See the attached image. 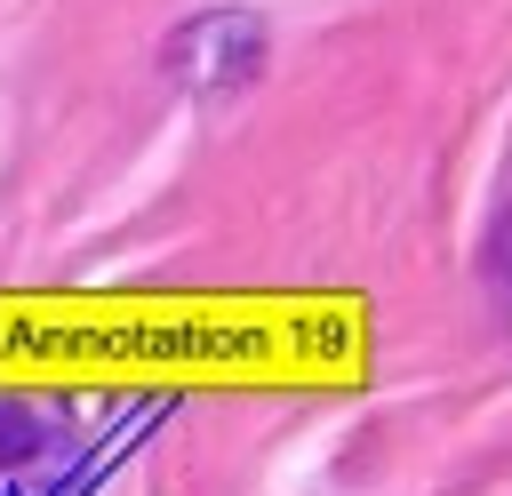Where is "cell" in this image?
Returning a JSON list of instances; mask_svg holds the SVG:
<instances>
[{"label":"cell","mask_w":512,"mask_h":496,"mask_svg":"<svg viewBox=\"0 0 512 496\" xmlns=\"http://www.w3.org/2000/svg\"><path fill=\"white\" fill-rule=\"evenodd\" d=\"M496 280L512 288V200H504V224H496Z\"/></svg>","instance_id":"obj_2"},{"label":"cell","mask_w":512,"mask_h":496,"mask_svg":"<svg viewBox=\"0 0 512 496\" xmlns=\"http://www.w3.org/2000/svg\"><path fill=\"white\" fill-rule=\"evenodd\" d=\"M24 440H32V432H24V416H16V408H0V456H8V448H24Z\"/></svg>","instance_id":"obj_3"},{"label":"cell","mask_w":512,"mask_h":496,"mask_svg":"<svg viewBox=\"0 0 512 496\" xmlns=\"http://www.w3.org/2000/svg\"><path fill=\"white\" fill-rule=\"evenodd\" d=\"M264 16L256 8H200L192 24H176L168 32V80L184 88V96H224V88H248L256 72H264Z\"/></svg>","instance_id":"obj_1"}]
</instances>
